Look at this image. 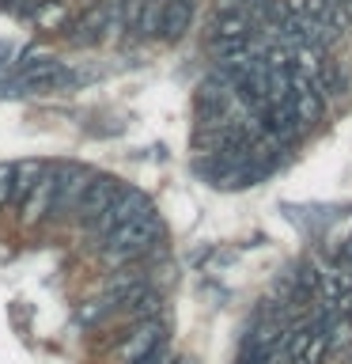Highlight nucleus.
<instances>
[{
    "label": "nucleus",
    "instance_id": "nucleus-2",
    "mask_svg": "<svg viewBox=\"0 0 352 364\" xmlns=\"http://www.w3.org/2000/svg\"><path fill=\"white\" fill-rule=\"evenodd\" d=\"M118 8H121V0H99V8H91L87 16L76 23L72 42H76V46H95V42H102L110 27H118Z\"/></svg>",
    "mask_w": 352,
    "mask_h": 364
},
{
    "label": "nucleus",
    "instance_id": "nucleus-5",
    "mask_svg": "<svg viewBox=\"0 0 352 364\" xmlns=\"http://www.w3.org/2000/svg\"><path fill=\"white\" fill-rule=\"evenodd\" d=\"M53 190H57V167H45V175L38 178V186L23 198V216H27V220H42V216H50Z\"/></svg>",
    "mask_w": 352,
    "mask_h": 364
},
{
    "label": "nucleus",
    "instance_id": "nucleus-10",
    "mask_svg": "<svg viewBox=\"0 0 352 364\" xmlns=\"http://www.w3.org/2000/svg\"><path fill=\"white\" fill-rule=\"evenodd\" d=\"M341 364H352V349H345V353H341Z\"/></svg>",
    "mask_w": 352,
    "mask_h": 364
},
{
    "label": "nucleus",
    "instance_id": "nucleus-6",
    "mask_svg": "<svg viewBox=\"0 0 352 364\" xmlns=\"http://www.w3.org/2000/svg\"><path fill=\"white\" fill-rule=\"evenodd\" d=\"M254 31V23H250L246 11H216L212 19V42H231V38H250Z\"/></svg>",
    "mask_w": 352,
    "mask_h": 364
},
{
    "label": "nucleus",
    "instance_id": "nucleus-3",
    "mask_svg": "<svg viewBox=\"0 0 352 364\" xmlns=\"http://www.w3.org/2000/svg\"><path fill=\"white\" fill-rule=\"evenodd\" d=\"M193 23V0H163L159 8V23H155V38L163 42H178Z\"/></svg>",
    "mask_w": 352,
    "mask_h": 364
},
{
    "label": "nucleus",
    "instance_id": "nucleus-11",
    "mask_svg": "<svg viewBox=\"0 0 352 364\" xmlns=\"http://www.w3.org/2000/svg\"><path fill=\"white\" fill-rule=\"evenodd\" d=\"M8 4H11V0H0V8H8Z\"/></svg>",
    "mask_w": 352,
    "mask_h": 364
},
{
    "label": "nucleus",
    "instance_id": "nucleus-4",
    "mask_svg": "<svg viewBox=\"0 0 352 364\" xmlns=\"http://www.w3.org/2000/svg\"><path fill=\"white\" fill-rule=\"evenodd\" d=\"M159 341H163V323H159V318H148V323H136L133 334H125L118 353H121V360L133 364V360H141L148 349H155Z\"/></svg>",
    "mask_w": 352,
    "mask_h": 364
},
{
    "label": "nucleus",
    "instance_id": "nucleus-7",
    "mask_svg": "<svg viewBox=\"0 0 352 364\" xmlns=\"http://www.w3.org/2000/svg\"><path fill=\"white\" fill-rule=\"evenodd\" d=\"M121 311L133 318V323H148V318H159V311H163V300H159V292L152 289V284H144V289H136L129 300L121 304Z\"/></svg>",
    "mask_w": 352,
    "mask_h": 364
},
{
    "label": "nucleus",
    "instance_id": "nucleus-8",
    "mask_svg": "<svg viewBox=\"0 0 352 364\" xmlns=\"http://www.w3.org/2000/svg\"><path fill=\"white\" fill-rule=\"evenodd\" d=\"M16 175H19V164H0V209L16 205Z\"/></svg>",
    "mask_w": 352,
    "mask_h": 364
},
{
    "label": "nucleus",
    "instance_id": "nucleus-9",
    "mask_svg": "<svg viewBox=\"0 0 352 364\" xmlns=\"http://www.w3.org/2000/svg\"><path fill=\"white\" fill-rule=\"evenodd\" d=\"M8 61H11V46L0 42V68H8Z\"/></svg>",
    "mask_w": 352,
    "mask_h": 364
},
{
    "label": "nucleus",
    "instance_id": "nucleus-1",
    "mask_svg": "<svg viewBox=\"0 0 352 364\" xmlns=\"http://www.w3.org/2000/svg\"><path fill=\"white\" fill-rule=\"evenodd\" d=\"M121 190H125V186H121L118 178H110V175H91V178H87V190H84V198H79V205H76L72 216H76L84 228H91L114 201H118Z\"/></svg>",
    "mask_w": 352,
    "mask_h": 364
}]
</instances>
